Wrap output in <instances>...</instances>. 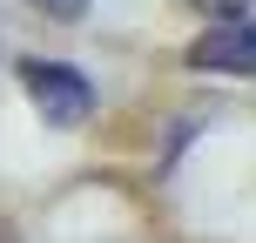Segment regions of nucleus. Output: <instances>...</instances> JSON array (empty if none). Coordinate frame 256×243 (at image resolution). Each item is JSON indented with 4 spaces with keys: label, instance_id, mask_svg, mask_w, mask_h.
Listing matches in <instances>:
<instances>
[{
    "label": "nucleus",
    "instance_id": "20e7f679",
    "mask_svg": "<svg viewBox=\"0 0 256 243\" xmlns=\"http://www.w3.org/2000/svg\"><path fill=\"white\" fill-rule=\"evenodd\" d=\"M27 7H40L48 21H81V14H88V0H27Z\"/></svg>",
    "mask_w": 256,
    "mask_h": 243
},
{
    "label": "nucleus",
    "instance_id": "7ed1b4c3",
    "mask_svg": "<svg viewBox=\"0 0 256 243\" xmlns=\"http://www.w3.org/2000/svg\"><path fill=\"white\" fill-rule=\"evenodd\" d=\"M196 14H209V21H243L250 14V0H189Z\"/></svg>",
    "mask_w": 256,
    "mask_h": 243
},
{
    "label": "nucleus",
    "instance_id": "f257e3e1",
    "mask_svg": "<svg viewBox=\"0 0 256 243\" xmlns=\"http://www.w3.org/2000/svg\"><path fill=\"white\" fill-rule=\"evenodd\" d=\"M14 75H20L27 102L40 108V122L81 128V122L94 115V88H88V75H74V68H61V61H20Z\"/></svg>",
    "mask_w": 256,
    "mask_h": 243
},
{
    "label": "nucleus",
    "instance_id": "f03ea898",
    "mask_svg": "<svg viewBox=\"0 0 256 243\" xmlns=\"http://www.w3.org/2000/svg\"><path fill=\"white\" fill-rule=\"evenodd\" d=\"M189 68H202V75H256V27L250 21H209L189 41Z\"/></svg>",
    "mask_w": 256,
    "mask_h": 243
}]
</instances>
